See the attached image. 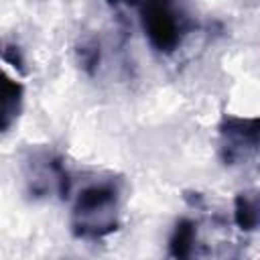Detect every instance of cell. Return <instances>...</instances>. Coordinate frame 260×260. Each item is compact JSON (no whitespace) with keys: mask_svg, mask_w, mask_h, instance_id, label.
I'll list each match as a JSON object with an SVG mask.
<instances>
[{"mask_svg":"<svg viewBox=\"0 0 260 260\" xmlns=\"http://www.w3.org/2000/svg\"><path fill=\"white\" fill-rule=\"evenodd\" d=\"M219 156L223 165L234 167L246 162L258 150L260 120L225 114L219 122Z\"/></svg>","mask_w":260,"mask_h":260,"instance_id":"3957f363","label":"cell"},{"mask_svg":"<svg viewBox=\"0 0 260 260\" xmlns=\"http://www.w3.org/2000/svg\"><path fill=\"white\" fill-rule=\"evenodd\" d=\"M0 55H2V47H0Z\"/></svg>","mask_w":260,"mask_h":260,"instance_id":"9c48e42d","label":"cell"},{"mask_svg":"<svg viewBox=\"0 0 260 260\" xmlns=\"http://www.w3.org/2000/svg\"><path fill=\"white\" fill-rule=\"evenodd\" d=\"M140 24L150 47L162 55L175 53L185 35L191 30V20L169 2H146L138 6Z\"/></svg>","mask_w":260,"mask_h":260,"instance_id":"7a4b0ae2","label":"cell"},{"mask_svg":"<svg viewBox=\"0 0 260 260\" xmlns=\"http://www.w3.org/2000/svg\"><path fill=\"white\" fill-rule=\"evenodd\" d=\"M197 248V223L189 217H181L169 238L171 260H193Z\"/></svg>","mask_w":260,"mask_h":260,"instance_id":"5b68a950","label":"cell"},{"mask_svg":"<svg viewBox=\"0 0 260 260\" xmlns=\"http://www.w3.org/2000/svg\"><path fill=\"white\" fill-rule=\"evenodd\" d=\"M24 85L0 69V134L8 132L22 112Z\"/></svg>","mask_w":260,"mask_h":260,"instance_id":"277c9868","label":"cell"},{"mask_svg":"<svg viewBox=\"0 0 260 260\" xmlns=\"http://www.w3.org/2000/svg\"><path fill=\"white\" fill-rule=\"evenodd\" d=\"M75 57L79 67L87 73V75H95L100 63H102V47L100 41L95 37H83L77 45H75Z\"/></svg>","mask_w":260,"mask_h":260,"instance_id":"52a82bcc","label":"cell"},{"mask_svg":"<svg viewBox=\"0 0 260 260\" xmlns=\"http://www.w3.org/2000/svg\"><path fill=\"white\" fill-rule=\"evenodd\" d=\"M122 185L106 179L83 187L71 207V234L79 240H102L120 228Z\"/></svg>","mask_w":260,"mask_h":260,"instance_id":"6da1fadb","label":"cell"},{"mask_svg":"<svg viewBox=\"0 0 260 260\" xmlns=\"http://www.w3.org/2000/svg\"><path fill=\"white\" fill-rule=\"evenodd\" d=\"M2 59L6 63H10L14 69H18L20 73H26V67H24V55H22V49L18 45H6L2 47Z\"/></svg>","mask_w":260,"mask_h":260,"instance_id":"ba28073f","label":"cell"},{"mask_svg":"<svg viewBox=\"0 0 260 260\" xmlns=\"http://www.w3.org/2000/svg\"><path fill=\"white\" fill-rule=\"evenodd\" d=\"M234 221L242 232H254L260 221L258 195L252 191H242L234 197Z\"/></svg>","mask_w":260,"mask_h":260,"instance_id":"8992f818","label":"cell"}]
</instances>
